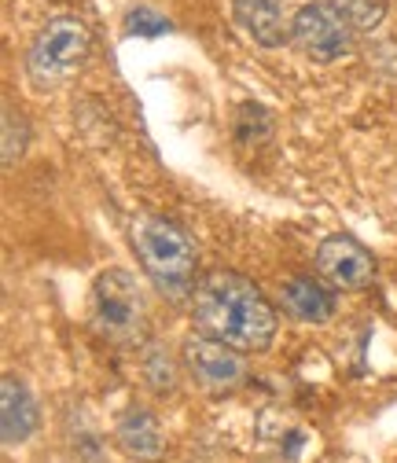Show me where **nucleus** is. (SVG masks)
Segmentation results:
<instances>
[{"instance_id":"nucleus-1","label":"nucleus","mask_w":397,"mask_h":463,"mask_svg":"<svg viewBox=\"0 0 397 463\" xmlns=\"http://www.w3.org/2000/svg\"><path fill=\"white\" fill-rule=\"evenodd\" d=\"M195 327L217 342L236 345L240 354H265L276 338V309L258 287L240 272H206L192 291Z\"/></svg>"},{"instance_id":"nucleus-2","label":"nucleus","mask_w":397,"mask_h":463,"mask_svg":"<svg viewBox=\"0 0 397 463\" xmlns=\"http://www.w3.org/2000/svg\"><path fill=\"white\" fill-rule=\"evenodd\" d=\"M133 250L140 258V269L144 276L158 287L162 295L169 298H184L195 291V265H199V254H195V243L192 236L174 224L169 217H158V213H144L133 221Z\"/></svg>"},{"instance_id":"nucleus-3","label":"nucleus","mask_w":397,"mask_h":463,"mask_svg":"<svg viewBox=\"0 0 397 463\" xmlns=\"http://www.w3.org/2000/svg\"><path fill=\"white\" fill-rule=\"evenodd\" d=\"M89 324L92 331L110 342L133 350L147 335V306L144 291L129 269H107L96 276L92 295H89Z\"/></svg>"},{"instance_id":"nucleus-4","label":"nucleus","mask_w":397,"mask_h":463,"mask_svg":"<svg viewBox=\"0 0 397 463\" xmlns=\"http://www.w3.org/2000/svg\"><path fill=\"white\" fill-rule=\"evenodd\" d=\"M89 48H92V33L81 19L74 15H60L41 26V33L30 44L26 55V71L37 85H55V81H67L81 71V63L89 60Z\"/></svg>"},{"instance_id":"nucleus-5","label":"nucleus","mask_w":397,"mask_h":463,"mask_svg":"<svg viewBox=\"0 0 397 463\" xmlns=\"http://www.w3.org/2000/svg\"><path fill=\"white\" fill-rule=\"evenodd\" d=\"M354 23L338 12L327 0H317V5H306L295 12L291 19V41L298 44V52L306 60L327 67V63H338L346 60L354 52Z\"/></svg>"},{"instance_id":"nucleus-6","label":"nucleus","mask_w":397,"mask_h":463,"mask_svg":"<svg viewBox=\"0 0 397 463\" xmlns=\"http://www.w3.org/2000/svg\"><path fill=\"white\" fill-rule=\"evenodd\" d=\"M184 368L195 379V386L210 397H224L243 386L247 379V361L240 357L236 345L217 342L210 335H192L184 338Z\"/></svg>"},{"instance_id":"nucleus-7","label":"nucleus","mask_w":397,"mask_h":463,"mask_svg":"<svg viewBox=\"0 0 397 463\" xmlns=\"http://www.w3.org/2000/svg\"><path fill=\"white\" fill-rule=\"evenodd\" d=\"M317 272L338 291H361L375 276V258L354 236H327L317 247Z\"/></svg>"},{"instance_id":"nucleus-8","label":"nucleus","mask_w":397,"mask_h":463,"mask_svg":"<svg viewBox=\"0 0 397 463\" xmlns=\"http://www.w3.org/2000/svg\"><path fill=\"white\" fill-rule=\"evenodd\" d=\"M115 441L126 456L133 459H144V463H155L165 456V434L155 420V412H147L144 404H133V409H126L115 423Z\"/></svg>"},{"instance_id":"nucleus-9","label":"nucleus","mask_w":397,"mask_h":463,"mask_svg":"<svg viewBox=\"0 0 397 463\" xmlns=\"http://www.w3.org/2000/svg\"><path fill=\"white\" fill-rule=\"evenodd\" d=\"M232 15L247 37L261 48H279L291 41V23L283 15V0H232Z\"/></svg>"},{"instance_id":"nucleus-10","label":"nucleus","mask_w":397,"mask_h":463,"mask_svg":"<svg viewBox=\"0 0 397 463\" xmlns=\"http://www.w3.org/2000/svg\"><path fill=\"white\" fill-rule=\"evenodd\" d=\"M0 404H5V412H0V430H5V445H19L33 434L37 427V401L33 393L26 390L23 379L8 375L0 383Z\"/></svg>"},{"instance_id":"nucleus-11","label":"nucleus","mask_w":397,"mask_h":463,"mask_svg":"<svg viewBox=\"0 0 397 463\" xmlns=\"http://www.w3.org/2000/svg\"><path fill=\"white\" fill-rule=\"evenodd\" d=\"M283 309L306 324H327L335 317V295L313 276H295L283 283Z\"/></svg>"},{"instance_id":"nucleus-12","label":"nucleus","mask_w":397,"mask_h":463,"mask_svg":"<svg viewBox=\"0 0 397 463\" xmlns=\"http://www.w3.org/2000/svg\"><path fill=\"white\" fill-rule=\"evenodd\" d=\"M144 379H147V386L155 393H174L177 390V372H174V364H169L162 345H147V354H144Z\"/></svg>"},{"instance_id":"nucleus-13","label":"nucleus","mask_w":397,"mask_h":463,"mask_svg":"<svg viewBox=\"0 0 397 463\" xmlns=\"http://www.w3.org/2000/svg\"><path fill=\"white\" fill-rule=\"evenodd\" d=\"M327 5H335L338 12H343L354 23L357 33L375 30L383 23V15H386V0H327Z\"/></svg>"},{"instance_id":"nucleus-14","label":"nucleus","mask_w":397,"mask_h":463,"mask_svg":"<svg viewBox=\"0 0 397 463\" xmlns=\"http://www.w3.org/2000/svg\"><path fill=\"white\" fill-rule=\"evenodd\" d=\"M26 144H30V129H26L23 110H15L12 103H5V165L8 169L23 158Z\"/></svg>"},{"instance_id":"nucleus-15","label":"nucleus","mask_w":397,"mask_h":463,"mask_svg":"<svg viewBox=\"0 0 397 463\" xmlns=\"http://www.w3.org/2000/svg\"><path fill=\"white\" fill-rule=\"evenodd\" d=\"M265 133H269V114H265V107L243 103V107L236 110V140H240L243 147H250V144H258Z\"/></svg>"},{"instance_id":"nucleus-16","label":"nucleus","mask_w":397,"mask_h":463,"mask_svg":"<svg viewBox=\"0 0 397 463\" xmlns=\"http://www.w3.org/2000/svg\"><path fill=\"white\" fill-rule=\"evenodd\" d=\"M126 30L129 33H140V37H162V33L174 30V26H169V19L155 15L151 8H137V12L126 15Z\"/></svg>"}]
</instances>
